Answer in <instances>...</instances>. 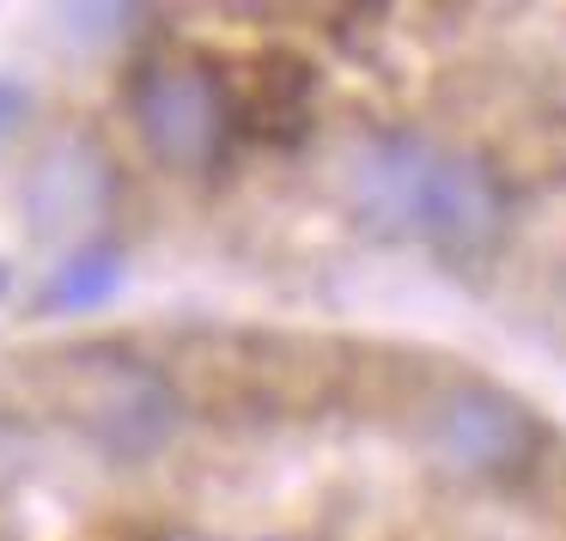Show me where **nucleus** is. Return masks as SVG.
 <instances>
[{
  "label": "nucleus",
  "instance_id": "obj_1",
  "mask_svg": "<svg viewBox=\"0 0 566 541\" xmlns=\"http://www.w3.org/2000/svg\"><path fill=\"white\" fill-rule=\"evenodd\" d=\"M354 208L366 225L396 237H427L439 256L475 262L500 244L505 195L475 159L415 135H384L354 165Z\"/></svg>",
  "mask_w": 566,
  "mask_h": 541
},
{
  "label": "nucleus",
  "instance_id": "obj_2",
  "mask_svg": "<svg viewBox=\"0 0 566 541\" xmlns=\"http://www.w3.org/2000/svg\"><path fill=\"white\" fill-rule=\"evenodd\" d=\"M67 402L80 432L116 463H147L184 420V395L171 390V378L123 347H86L67 359Z\"/></svg>",
  "mask_w": 566,
  "mask_h": 541
},
{
  "label": "nucleus",
  "instance_id": "obj_3",
  "mask_svg": "<svg viewBox=\"0 0 566 541\" xmlns=\"http://www.w3.org/2000/svg\"><path fill=\"white\" fill-rule=\"evenodd\" d=\"M128 98H135V123L147 135V147L165 165H177V171L208 165L220 152L226 128H232L226 86L213 74H201V67H147Z\"/></svg>",
  "mask_w": 566,
  "mask_h": 541
},
{
  "label": "nucleus",
  "instance_id": "obj_4",
  "mask_svg": "<svg viewBox=\"0 0 566 541\" xmlns=\"http://www.w3.org/2000/svg\"><path fill=\"white\" fill-rule=\"evenodd\" d=\"M432 444L451 468L463 475H517V468L536 456L542 432L530 420L524 402H512L505 390H488V383H463L439 402V420H432Z\"/></svg>",
  "mask_w": 566,
  "mask_h": 541
},
{
  "label": "nucleus",
  "instance_id": "obj_5",
  "mask_svg": "<svg viewBox=\"0 0 566 541\" xmlns=\"http://www.w3.org/2000/svg\"><path fill=\"white\" fill-rule=\"evenodd\" d=\"M311 92H317L311 62H298V55H286V50H269V55H256V62H244L238 86L226 92V116H238V123L262 140H293V135H305Z\"/></svg>",
  "mask_w": 566,
  "mask_h": 541
},
{
  "label": "nucleus",
  "instance_id": "obj_6",
  "mask_svg": "<svg viewBox=\"0 0 566 541\" xmlns=\"http://www.w3.org/2000/svg\"><path fill=\"white\" fill-rule=\"evenodd\" d=\"M116 286H123V256L86 250L67 268H55V280L43 286V310H98L104 298H116Z\"/></svg>",
  "mask_w": 566,
  "mask_h": 541
},
{
  "label": "nucleus",
  "instance_id": "obj_7",
  "mask_svg": "<svg viewBox=\"0 0 566 541\" xmlns=\"http://www.w3.org/2000/svg\"><path fill=\"white\" fill-rule=\"evenodd\" d=\"M25 110H31V92L19 86V79H0V140L25 123Z\"/></svg>",
  "mask_w": 566,
  "mask_h": 541
}]
</instances>
